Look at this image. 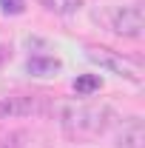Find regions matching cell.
Wrapping results in <instances>:
<instances>
[{"mask_svg":"<svg viewBox=\"0 0 145 148\" xmlns=\"http://www.w3.org/2000/svg\"><path fill=\"white\" fill-rule=\"evenodd\" d=\"M114 114L105 103H91V100H77L66 103L60 111V128L71 143H91L100 140L108 131Z\"/></svg>","mask_w":145,"mask_h":148,"instance_id":"6da1fadb","label":"cell"},{"mask_svg":"<svg viewBox=\"0 0 145 148\" xmlns=\"http://www.w3.org/2000/svg\"><path fill=\"white\" fill-rule=\"evenodd\" d=\"M85 57H88L91 63H97L100 69H108L111 74L125 77L131 83H140V80H142V66H140L137 60L122 57L120 51H111L105 46H88V49H85Z\"/></svg>","mask_w":145,"mask_h":148,"instance_id":"7a4b0ae2","label":"cell"},{"mask_svg":"<svg viewBox=\"0 0 145 148\" xmlns=\"http://www.w3.org/2000/svg\"><path fill=\"white\" fill-rule=\"evenodd\" d=\"M49 103L40 94H14V97H0V117H37L46 114Z\"/></svg>","mask_w":145,"mask_h":148,"instance_id":"3957f363","label":"cell"},{"mask_svg":"<svg viewBox=\"0 0 145 148\" xmlns=\"http://www.w3.org/2000/svg\"><path fill=\"white\" fill-rule=\"evenodd\" d=\"M111 29L117 32L120 37H128V40H140L145 29V12H142V3H128V6H120L114 12V23Z\"/></svg>","mask_w":145,"mask_h":148,"instance_id":"277c9868","label":"cell"},{"mask_svg":"<svg viewBox=\"0 0 145 148\" xmlns=\"http://www.w3.org/2000/svg\"><path fill=\"white\" fill-rule=\"evenodd\" d=\"M142 120L140 117H128L122 123V131H120V148H142Z\"/></svg>","mask_w":145,"mask_h":148,"instance_id":"5b68a950","label":"cell"},{"mask_svg":"<svg viewBox=\"0 0 145 148\" xmlns=\"http://www.w3.org/2000/svg\"><path fill=\"white\" fill-rule=\"evenodd\" d=\"M60 60L57 57H31L29 63H26V71L34 74V77H51L54 71H60Z\"/></svg>","mask_w":145,"mask_h":148,"instance_id":"8992f818","label":"cell"},{"mask_svg":"<svg viewBox=\"0 0 145 148\" xmlns=\"http://www.w3.org/2000/svg\"><path fill=\"white\" fill-rule=\"evenodd\" d=\"M46 12L51 14H60V17H68V14H77L83 9V0H37Z\"/></svg>","mask_w":145,"mask_h":148,"instance_id":"52a82bcc","label":"cell"},{"mask_svg":"<svg viewBox=\"0 0 145 148\" xmlns=\"http://www.w3.org/2000/svg\"><path fill=\"white\" fill-rule=\"evenodd\" d=\"M100 88H103V80L97 74H83V77L74 80V91L80 94V97H91V94L100 91Z\"/></svg>","mask_w":145,"mask_h":148,"instance_id":"ba28073f","label":"cell"},{"mask_svg":"<svg viewBox=\"0 0 145 148\" xmlns=\"http://www.w3.org/2000/svg\"><path fill=\"white\" fill-rule=\"evenodd\" d=\"M3 14H23L26 12V0H0Z\"/></svg>","mask_w":145,"mask_h":148,"instance_id":"9c48e42d","label":"cell"},{"mask_svg":"<svg viewBox=\"0 0 145 148\" xmlns=\"http://www.w3.org/2000/svg\"><path fill=\"white\" fill-rule=\"evenodd\" d=\"M20 131H14V134H6L3 140H0V148H26V143H20Z\"/></svg>","mask_w":145,"mask_h":148,"instance_id":"30bf717a","label":"cell"},{"mask_svg":"<svg viewBox=\"0 0 145 148\" xmlns=\"http://www.w3.org/2000/svg\"><path fill=\"white\" fill-rule=\"evenodd\" d=\"M0 60H3V51H0Z\"/></svg>","mask_w":145,"mask_h":148,"instance_id":"8fae6325","label":"cell"}]
</instances>
